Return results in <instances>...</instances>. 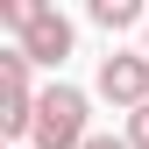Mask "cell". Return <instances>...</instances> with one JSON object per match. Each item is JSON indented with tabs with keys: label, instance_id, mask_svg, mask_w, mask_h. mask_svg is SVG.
I'll list each match as a JSON object with an SVG mask.
<instances>
[{
	"label": "cell",
	"instance_id": "6da1fadb",
	"mask_svg": "<svg viewBox=\"0 0 149 149\" xmlns=\"http://www.w3.org/2000/svg\"><path fill=\"white\" fill-rule=\"evenodd\" d=\"M36 149H85V92H71V85H50L43 100H36Z\"/></svg>",
	"mask_w": 149,
	"mask_h": 149
},
{
	"label": "cell",
	"instance_id": "7a4b0ae2",
	"mask_svg": "<svg viewBox=\"0 0 149 149\" xmlns=\"http://www.w3.org/2000/svg\"><path fill=\"white\" fill-rule=\"evenodd\" d=\"M0 135H36V100H29V57H0Z\"/></svg>",
	"mask_w": 149,
	"mask_h": 149
},
{
	"label": "cell",
	"instance_id": "3957f363",
	"mask_svg": "<svg viewBox=\"0 0 149 149\" xmlns=\"http://www.w3.org/2000/svg\"><path fill=\"white\" fill-rule=\"evenodd\" d=\"M22 57L29 64H64L71 57V22H64L57 7H36V22L22 29Z\"/></svg>",
	"mask_w": 149,
	"mask_h": 149
},
{
	"label": "cell",
	"instance_id": "277c9868",
	"mask_svg": "<svg viewBox=\"0 0 149 149\" xmlns=\"http://www.w3.org/2000/svg\"><path fill=\"white\" fill-rule=\"evenodd\" d=\"M100 92L114 107H149V57H107L100 64Z\"/></svg>",
	"mask_w": 149,
	"mask_h": 149
},
{
	"label": "cell",
	"instance_id": "5b68a950",
	"mask_svg": "<svg viewBox=\"0 0 149 149\" xmlns=\"http://www.w3.org/2000/svg\"><path fill=\"white\" fill-rule=\"evenodd\" d=\"M92 22L100 29H128V22H142V7L135 0H92Z\"/></svg>",
	"mask_w": 149,
	"mask_h": 149
},
{
	"label": "cell",
	"instance_id": "8992f818",
	"mask_svg": "<svg viewBox=\"0 0 149 149\" xmlns=\"http://www.w3.org/2000/svg\"><path fill=\"white\" fill-rule=\"evenodd\" d=\"M128 149H149V107L128 114Z\"/></svg>",
	"mask_w": 149,
	"mask_h": 149
},
{
	"label": "cell",
	"instance_id": "52a82bcc",
	"mask_svg": "<svg viewBox=\"0 0 149 149\" xmlns=\"http://www.w3.org/2000/svg\"><path fill=\"white\" fill-rule=\"evenodd\" d=\"M85 149H128V142H114V135H92V142H85Z\"/></svg>",
	"mask_w": 149,
	"mask_h": 149
},
{
	"label": "cell",
	"instance_id": "ba28073f",
	"mask_svg": "<svg viewBox=\"0 0 149 149\" xmlns=\"http://www.w3.org/2000/svg\"><path fill=\"white\" fill-rule=\"evenodd\" d=\"M142 57H149V50H142Z\"/></svg>",
	"mask_w": 149,
	"mask_h": 149
}]
</instances>
